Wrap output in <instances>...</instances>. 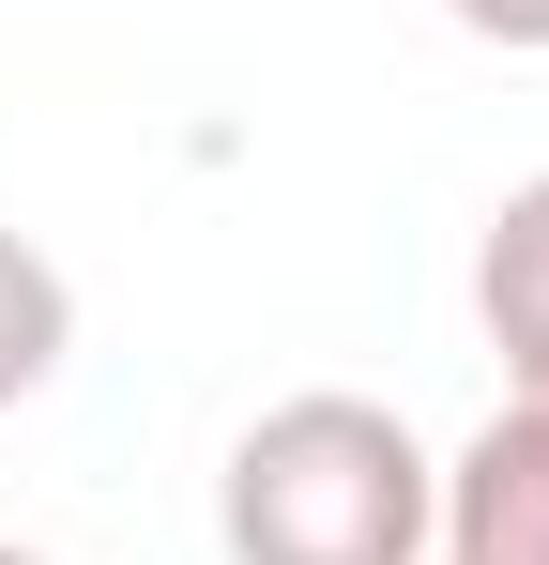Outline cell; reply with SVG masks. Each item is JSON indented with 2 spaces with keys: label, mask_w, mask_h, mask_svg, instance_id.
I'll list each match as a JSON object with an SVG mask.
<instances>
[{
  "label": "cell",
  "mask_w": 549,
  "mask_h": 565,
  "mask_svg": "<svg viewBox=\"0 0 549 565\" xmlns=\"http://www.w3.org/2000/svg\"><path fill=\"white\" fill-rule=\"evenodd\" d=\"M428 520H443V459L352 382L274 397L214 473L229 565H428Z\"/></svg>",
  "instance_id": "1"
},
{
  "label": "cell",
  "mask_w": 549,
  "mask_h": 565,
  "mask_svg": "<svg viewBox=\"0 0 549 565\" xmlns=\"http://www.w3.org/2000/svg\"><path fill=\"white\" fill-rule=\"evenodd\" d=\"M428 565H549V413L535 397H504V413L443 459Z\"/></svg>",
  "instance_id": "2"
},
{
  "label": "cell",
  "mask_w": 549,
  "mask_h": 565,
  "mask_svg": "<svg viewBox=\"0 0 549 565\" xmlns=\"http://www.w3.org/2000/svg\"><path fill=\"white\" fill-rule=\"evenodd\" d=\"M473 321H488V352L519 367V397L549 413V169L504 184V214H488V245H473Z\"/></svg>",
  "instance_id": "3"
},
{
  "label": "cell",
  "mask_w": 549,
  "mask_h": 565,
  "mask_svg": "<svg viewBox=\"0 0 549 565\" xmlns=\"http://www.w3.org/2000/svg\"><path fill=\"white\" fill-rule=\"evenodd\" d=\"M62 352H77V290H62V260H46L31 230H0V413L46 397Z\"/></svg>",
  "instance_id": "4"
},
{
  "label": "cell",
  "mask_w": 549,
  "mask_h": 565,
  "mask_svg": "<svg viewBox=\"0 0 549 565\" xmlns=\"http://www.w3.org/2000/svg\"><path fill=\"white\" fill-rule=\"evenodd\" d=\"M473 46H504V62H549V0H443Z\"/></svg>",
  "instance_id": "5"
},
{
  "label": "cell",
  "mask_w": 549,
  "mask_h": 565,
  "mask_svg": "<svg viewBox=\"0 0 549 565\" xmlns=\"http://www.w3.org/2000/svg\"><path fill=\"white\" fill-rule=\"evenodd\" d=\"M0 565H46V551H15V535H0Z\"/></svg>",
  "instance_id": "6"
}]
</instances>
